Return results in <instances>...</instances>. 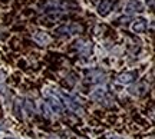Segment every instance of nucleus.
<instances>
[{"label":"nucleus","mask_w":155,"mask_h":139,"mask_svg":"<svg viewBox=\"0 0 155 139\" xmlns=\"http://www.w3.org/2000/svg\"><path fill=\"white\" fill-rule=\"evenodd\" d=\"M48 105L50 106V109L55 112V113H62V111H63V106H62V103L58 99H55V98H50L49 102H48Z\"/></svg>","instance_id":"nucleus-1"},{"label":"nucleus","mask_w":155,"mask_h":139,"mask_svg":"<svg viewBox=\"0 0 155 139\" xmlns=\"http://www.w3.org/2000/svg\"><path fill=\"white\" fill-rule=\"evenodd\" d=\"M109 6H111V5H109V2H104V6L101 5V7H99V13H101V15H106V13L109 11V10H108V9H109Z\"/></svg>","instance_id":"nucleus-4"},{"label":"nucleus","mask_w":155,"mask_h":139,"mask_svg":"<svg viewBox=\"0 0 155 139\" xmlns=\"http://www.w3.org/2000/svg\"><path fill=\"white\" fill-rule=\"evenodd\" d=\"M3 139H16V138H3Z\"/></svg>","instance_id":"nucleus-5"},{"label":"nucleus","mask_w":155,"mask_h":139,"mask_svg":"<svg viewBox=\"0 0 155 139\" xmlns=\"http://www.w3.org/2000/svg\"><path fill=\"white\" fill-rule=\"evenodd\" d=\"M145 29V20H138V23L134 24V30L135 32H142Z\"/></svg>","instance_id":"nucleus-3"},{"label":"nucleus","mask_w":155,"mask_h":139,"mask_svg":"<svg viewBox=\"0 0 155 139\" xmlns=\"http://www.w3.org/2000/svg\"><path fill=\"white\" fill-rule=\"evenodd\" d=\"M137 79V73L135 72H129V73H125V75H122L121 78H119V82L122 83H131L132 80Z\"/></svg>","instance_id":"nucleus-2"}]
</instances>
